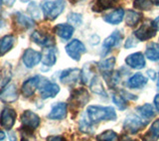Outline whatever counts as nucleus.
<instances>
[{
    "instance_id": "obj_1",
    "label": "nucleus",
    "mask_w": 159,
    "mask_h": 141,
    "mask_svg": "<svg viewBox=\"0 0 159 141\" xmlns=\"http://www.w3.org/2000/svg\"><path fill=\"white\" fill-rule=\"evenodd\" d=\"M88 117L93 123L107 120H116V113L111 107H101V105H89L87 109Z\"/></svg>"
},
{
    "instance_id": "obj_2",
    "label": "nucleus",
    "mask_w": 159,
    "mask_h": 141,
    "mask_svg": "<svg viewBox=\"0 0 159 141\" xmlns=\"http://www.w3.org/2000/svg\"><path fill=\"white\" fill-rule=\"evenodd\" d=\"M41 8L45 18L47 20H55L63 12L65 8V1L64 0L45 1L42 3Z\"/></svg>"
},
{
    "instance_id": "obj_3",
    "label": "nucleus",
    "mask_w": 159,
    "mask_h": 141,
    "mask_svg": "<svg viewBox=\"0 0 159 141\" xmlns=\"http://www.w3.org/2000/svg\"><path fill=\"white\" fill-rule=\"evenodd\" d=\"M147 123H148V120H146V119L143 120L135 114H130L125 118V120H124L123 128L128 133L135 134L145 127Z\"/></svg>"
},
{
    "instance_id": "obj_4",
    "label": "nucleus",
    "mask_w": 159,
    "mask_h": 141,
    "mask_svg": "<svg viewBox=\"0 0 159 141\" xmlns=\"http://www.w3.org/2000/svg\"><path fill=\"white\" fill-rule=\"evenodd\" d=\"M89 100V94L87 89H79L74 90L73 94L70 98V105L72 109H79L84 107Z\"/></svg>"
},
{
    "instance_id": "obj_5",
    "label": "nucleus",
    "mask_w": 159,
    "mask_h": 141,
    "mask_svg": "<svg viewBox=\"0 0 159 141\" xmlns=\"http://www.w3.org/2000/svg\"><path fill=\"white\" fill-rule=\"evenodd\" d=\"M157 31L158 30L154 26L153 22L146 21L134 32V36H135L139 41H146V40H149L155 36Z\"/></svg>"
},
{
    "instance_id": "obj_6",
    "label": "nucleus",
    "mask_w": 159,
    "mask_h": 141,
    "mask_svg": "<svg viewBox=\"0 0 159 141\" xmlns=\"http://www.w3.org/2000/svg\"><path fill=\"white\" fill-rule=\"evenodd\" d=\"M40 95L43 99L55 98L60 92V87L55 83L49 82L47 79L43 78L39 85Z\"/></svg>"
},
{
    "instance_id": "obj_7",
    "label": "nucleus",
    "mask_w": 159,
    "mask_h": 141,
    "mask_svg": "<svg viewBox=\"0 0 159 141\" xmlns=\"http://www.w3.org/2000/svg\"><path fill=\"white\" fill-rule=\"evenodd\" d=\"M86 51L87 49L84 47V45L77 39L73 40L66 46L67 54L70 56V58L75 60V61H80L82 55L86 53Z\"/></svg>"
},
{
    "instance_id": "obj_8",
    "label": "nucleus",
    "mask_w": 159,
    "mask_h": 141,
    "mask_svg": "<svg viewBox=\"0 0 159 141\" xmlns=\"http://www.w3.org/2000/svg\"><path fill=\"white\" fill-rule=\"evenodd\" d=\"M17 114L16 111L11 107H4L0 113V125L6 130H10L15 124Z\"/></svg>"
},
{
    "instance_id": "obj_9",
    "label": "nucleus",
    "mask_w": 159,
    "mask_h": 141,
    "mask_svg": "<svg viewBox=\"0 0 159 141\" xmlns=\"http://www.w3.org/2000/svg\"><path fill=\"white\" fill-rule=\"evenodd\" d=\"M41 60H42V54L38 51H35L34 49L31 48L25 50L22 57L24 66L28 69H32L35 66H37L41 62Z\"/></svg>"
},
{
    "instance_id": "obj_10",
    "label": "nucleus",
    "mask_w": 159,
    "mask_h": 141,
    "mask_svg": "<svg viewBox=\"0 0 159 141\" xmlns=\"http://www.w3.org/2000/svg\"><path fill=\"white\" fill-rule=\"evenodd\" d=\"M18 99L17 87L14 84H7L3 89H0V100L3 102L10 103L14 102Z\"/></svg>"
},
{
    "instance_id": "obj_11",
    "label": "nucleus",
    "mask_w": 159,
    "mask_h": 141,
    "mask_svg": "<svg viewBox=\"0 0 159 141\" xmlns=\"http://www.w3.org/2000/svg\"><path fill=\"white\" fill-rule=\"evenodd\" d=\"M42 79H43V77H41V75H35V77H32V78L28 79L27 80H25L22 84V89H21L22 93L25 98L32 97L35 93V90L39 88Z\"/></svg>"
},
{
    "instance_id": "obj_12",
    "label": "nucleus",
    "mask_w": 159,
    "mask_h": 141,
    "mask_svg": "<svg viewBox=\"0 0 159 141\" xmlns=\"http://www.w3.org/2000/svg\"><path fill=\"white\" fill-rule=\"evenodd\" d=\"M21 122L23 124V127L35 130L40 125L41 119L36 113L31 111V110H25L21 114Z\"/></svg>"
},
{
    "instance_id": "obj_13",
    "label": "nucleus",
    "mask_w": 159,
    "mask_h": 141,
    "mask_svg": "<svg viewBox=\"0 0 159 141\" xmlns=\"http://www.w3.org/2000/svg\"><path fill=\"white\" fill-rule=\"evenodd\" d=\"M122 34L119 32V31H114L111 35H109V36L104 40V42L102 44V56L104 55H107L108 52H111V50L116 47L117 45L119 44V42L122 40Z\"/></svg>"
},
{
    "instance_id": "obj_14",
    "label": "nucleus",
    "mask_w": 159,
    "mask_h": 141,
    "mask_svg": "<svg viewBox=\"0 0 159 141\" xmlns=\"http://www.w3.org/2000/svg\"><path fill=\"white\" fill-rule=\"evenodd\" d=\"M81 70L68 69L62 72L60 75V80L65 84H74L81 79Z\"/></svg>"
},
{
    "instance_id": "obj_15",
    "label": "nucleus",
    "mask_w": 159,
    "mask_h": 141,
    "mask_svg": "<svg viewBox=\"0 0 159 141\" xmlns=\"http://www.w3.org/2000/svg\"><path fill=\"white\" fill-rule=\"evenodd\" d=\"M31 40L41 47H52L54 45V38L51 35L45 34L39 31H34L31 34Z\"/></svg>"
},
{
    "instance_id": "obj_16",
    "label": "nucleus",
    "mask_w": 159,
    "mask_h": 141,
    "mask_svg": "<svg viewBox=\"0 0 159 141\" xmlns=\"http://www.w3.org/2000/svg\"><path fill=\"white\" fill-rule=\"evenodd\" d=\"M68 105L65 102H58L53 104L52 109L48 114V118L53 120H62L67 116Z\"/></svg>"
},
{
    "instance_id": "obj_17",
    "label": "nucleus",
    "mask_w": 159,
    "mask_h": 141,
    "mask_svg": "<svg viewBox=\"0 0 159 141\" xmlns=\"http://www.w3.org/2000/svg\"><path fill=\"white\" fill-rule=\"evenodd\" d=\"M114 64H116V59L114 58H108L102 61L98 64V70L103 75V78L106 79L107 82H108L109 79L111 78L113 73Z\"/></svg>"
},
{
    "instance_id": "obj_18",
    "label": "nucleus",
    "mask_w": 159,
    "mask_h": 141,
    "mask_svg": "<svg viewBox=\"0 0 159 141\" xmlns=\"http://www.w3.org/2000/svg\"><path fill=\"white\" fill-rule=\"evenodd\" d=\"M125 63L129 67L135 70H141L145 67V58L141 53H133L126 57Z\"/></svg>"
},
{
    "instance_id": "obj_19",
    "label": "nucleus",
    "mask_w": 159,
    "mask_h": 141,
    "mask_svg": "<svg viewBox=\"0 0 159 141\" xmlns=\"http://www.w3.org/2000/svg\"><path fill=\"white\" fill-rule=\"evenodd\" d=\"M42 63L44 66L51 68L57 62V51L53 47H47L42 54Z\"/></svg>"
},
{
    "instance_id": "obj_20",
    "label": "nucleus",
    "mask_w": 159,
    "mask_h": 141,
    "mask_svg": "<svg viewBox=\"0 0 159 141\" xmlns=\"http://www.w3.org/2000/svg\"><path fill=\"white\" fill-rule=\"evenodd\" d=\"M54 32L63 40H69L74 34V26L69 24H58L55 26Z\"/></svg>"
},
{
    "instance_id": "obj_21",
    "label": "nucleus",
    "mask_w": 159,
    "mask_h": 141,
    "mask_svg": "<svg viewBox=\"0 0 159 141\" xmlns=\"http://www.w3.org/2000/svg\"><path fill=\"white\" fill-rule=\"evenodd\" d=\"M14 20H15V23L17 24V26H19L22 29H30L35 25V22L32 19V17H28L26 15H24L22 12L15 13Z\"/></svg>"
},
{
    "instance_id": "obj_22",
    "label": "nucleus",
    "mask_w": 159,
    "mask_h": 141,
    "mask_svg": "<svg viewBox=\"0 0 159 141\" xmlns=\"http://www.w3.org/2000/svg\"><path fill=\"white\" fill-rule=\"evenodd\" d=\"M147 84V79L140 73H137L133 75L132 77L127 80V87L129 89H139L145 87Z\"/></svg>"
},
{
    "instance_id": "obj_23",
    "label": "nucleus",
    "mask_w": 159,
    "mask_h": 141,
    "mask_svg": "<svg viewBox=\"0 0 159 141\" xmlns=\"http://www.w3.org/2000/svg\"><path fill=\"white\" fill-rule=\"evenodd\" d=\"M16 42V37L14 35H6L0 39V56H3L9 52Z\"/></svg>"
},
{
    "instance_id": "obj_24",
    "label": "nucleus",
    "mask_w": 159,
    "mask_h": 141,
    "mask_svg": "<svg viewBox=\"0 0 159 141\" xmlns=\"http://www.w3.org/2000/svg\"><path fill=\"white\" fill-rule=\"evenodd\" d=\"M123 17H124V10L122 8H118L111 13L104 15L103 20L108 24L117 25L122 21Z\"/></svg>"
},
{
    "instance_id": "obj_25",
    "label": "nucleus",
    "mask_w": 159,
    "mask_h": 141,
    "mask_svg": "<svg viewBox=\"0 0 159 141\" xmlns=\"http://www.w3.org/2000/svg\"><path fill=\"white\" fill-rule=\"evenodd\" d=\"M96 66L93 63H88L84 66L82 72H81V80L84 84H89L92 79L94 77V72H96Z\"/></svg>"
},
{
    "instance_id": "obj_26",
    "label": "nucleus",
    "mask_w": 159,
    "mask_h": 141,
    "mask_svg": "<svg viewBox=\"0 0 159 141\" xmlns=\"http://www.w3.org/2000/svg\"><path fill=\"white\" fill-rule=\"evenodd\" d=\"M12 77L11 72V65L9 63H4L1 68H0V87H4L6 85Z\"/></svg>"
},
{
    "instance_id": "obj_27",
    "label": "nucleus",
    "mask_w": 159,
    "mask_h": 141,
    "mask_svg": "<svg viewBox=\"0 0 159 141\" xmlns=\"http://www.w3.org/2000/svg\"><path fill=\"white\" fill-rule=\"evenodd\" d=\"M89 89H91V90L93 93H97L98 95H102V97H103V98H107V93L103 89L102 80H99V78L97 75L92 79L91 83H89Z\"/></svg>"
},
{
    "instance_id": "obj_28",
    "label": "nucleus",
    "mask_w": 159,
    "mask_h": 141,
    "mask_svg": "<svg viewBox=\"0 0 159 141\" xmlns=\"http://www.w3.org/2000/svg\"><path fill=\"white\" fill-rule=\"evenodd\" d=\"M145 57L150 61H158L159 60V44L150 43L147 45L145 50Z\"/></svg>"
},
{
    "instance_id": "obj_29",
    "label": "nucleus",
    "mask_w": 159,
    "mask_h": 141,
    "mask_svg": "<svg viewBox=\"0 0 159 141\" xmlns=\"http://www.w3.org/2000/svg\"><path fill=\"white\" fill-rule=\"evenodd\" d=\"M117 0H96V2L93 5V10L97 12H101L103 10L113 7Z\"/></svg>"
},
{
    "instance_id": "obj_30",
    "label": "nucleus",
    "mask_w": 159,
    "mask_h": 141,
    "mask_svg": "<svg viewBox=\"0 0 159 141\" xmlns=\"http://www.w3.org/2000/svg\"><path fill=\"white\" fill-rule=\"evenodd\" d=\"M142 15L138 12L133 11V10H129L127 11L126 15H125V22L126 25L129 27H134L139 23V21L141 20Z\"/></svg>"
},
{
    "instance_id": "obj_31",
    "label": "nucleus",
    "mask_w": 159,
    "mask_h": 141,
    "mask_svg": "<svg viewBox=\"0 0 159 141\" xmlns=\"http://www.w3.org/2000/svg\"><path fill=\"white\" fill-rule=\"evenodd\" d=\"M136 110L140 113L141 116L146 120H149L155 115V111H154L153 107L149 103L143 104V105H141V107H138L136 108Z\"/></svg>"
},
{
    "instance_id": "obj_32",
    "label": "nucleus",
    "mask_w": 159,
    "mask_h": 141,
    "mask_svg": "<svg viewBox=\"0 0 159 141\" xmlns=\"http://www.w3.org/2000/svg\"><path fill=\"white\" fill-rule=\"evenodd\" d=\"M112 102L118 107V109L120 110H124L127 107V102L122 93H112Z\"/></svg>"
},
{
    "instance_id": "obj_33",
    "label": "nucleus",
    "mask_w": 159,
    "mask_h": 141,
    "mask_svg": "<svg viewBox=\"0 0 159 141\" xmlns=\"http://www.w3.org/2000/svg\"><path fill=\"white\" fill-rule=\"evenodd\" d=\"M145 138L148 140H156L159 138V119L152 123L148 132L145 134Z\"/></svg>"
},
{
    "instance_id": "obj_34",
    "label": "nucleus",
    "mask_w": 159,
    "mask_h": 141,
    "mask_svg": "<svg viewBox=\"0 0 159 141\" xmlns=\"http://www.w3.org/2000/svg\"><path fill=\"white\" fill-rule=\"evenodd\" d=\"M93 122L89 120V118L86 117L84 115L82 117V119L80 120V123H79V128L81 130L82 132L84 133H93Z\"/></svg>"
},
{
    "instance_id": "obj_35",
    "label": "nucleus",
    "mask_w": 159,
    "mask_h": 141,
    "mask_svg": "<svg viewBox=\"0 0 159 141\" xmlns=\"http://www.w3.org/2000/svg\"><path fill=\"white\" fill-rule=\"evenodd\" d=\"M133 6L139 10H150L153 6L151 0H134Z\"/></svg>"
},
{
    "instance_id": "obj_36",
    "label": "nucleus",
    "mask_w": 159,
    "mask_h": 141,
    "mask_svg": "<svg viewBox=\"0 0 159 141\" xmlns=\"http://www.w3.org/2000/svg\"><path fill=\"white\" fill-rule=\"evenodd\" d=\"M98 140H103V141H113V140H117L118 136L117 134L112 131V130H107V131L102 132V134H99L97 136Z\"/></svg>"
},
{
    "instance_id": "obj_37",
    "label": "nucleus",
    "mask_w": 159,
    "mask_h": 141,
    "mask_svg": "<svg viewBox=\"0 0 159 141\" xmlns=\"http://www.w3.org/2000/svg\"><path fill=\"white\" fill-rule=\"evenodd\" d=\"M28 12L30 16L34 19H39L41 17V10H40L39 6L36 2H31L28 6Z\"/></svg>"
},
{
    "instance_id": "obj_38",
    "label": "nucleus",
    "mask_w": 159,
    "mask_h": 141,
    "mask_svg": "<svg viewBox=\"0 0 159 141\" xmlns=\"http://www.w3.org/2000/svg\"><path fill=\"white\" fill-rule=\"evenodd\" d=\"M68 22L73 26H80L83 23L82 15L78 13H70L68 15Z\"/></svg>"
},
{
    "instance_id": "obj_39",
    "label": "nucleus",
    "mask_w": 159,
    "mask_h": 141,
    "mask_svg": "<svg viewBox=\"0 0 159 141\" xmlns=\"http://www.w3.org/2000/svg\"><path fill=\"white\" fill-rule=\"evenodd\" d=\"M139 40L135 37V36H131L127 39V41L124 44V47L126 49H129V48H132V47H135L137 43H138Z\"/></svg>"
},
{
    "instance_id": "obj_40",
    "label": "nucleus",
    "mask_w": 159,
    "mask_h": 141,
    "mask_svg": "<svg viewBox=\"0 0 159 141\" xmlns=\"http://www.w3.org/2000/svg\"><path fill=\"white\" fill-rule=\"evenodd\" d=\"M147 75H148V77L150 78L152 80H155L156 78H157V75H156L155 70H147Z\"/></svg>"
},
{
    "instance_id": "obj_41",
    "label": "nucleus",
    "mask_w": 159,
    "mask_h": 141,
    "mask_svg": "<svg viewBox=\"0 0 159 141\" xmlns=\"http://www.w3.org/2000/svg\"><path fill=\"white\" fill-rule=\"evenodd\" d=\"M154 105H155L156 109L159 111V93L154 98Z\"/></svg>"
},
{
    "instance_id": "obj_42",
    "label": "nucleus",
    "mask_w": 159,
    "mask_h": 141,
    "mask_svg": "<svg viewBox=\"0 0 159 141\" xmlns=\"http://www.w3.org/2000/svg\"><path fill=\"white\" fill-rule=\"evenodd\" d=\"M4 1H5V4H6L7 6L11 7L12 5L15 3V1H16V0H4Z\"/></svg>"
},
{
    "instance_id": "obj_43",
    "label": "nucleus",
    "mask_w": 159,
    "mask_h": 141,
    "mask_svg": "<svg viewBox=\"0 0 159 141\" xmlns=\"http://www.w3.org/2000/svg\"><path fill=\"white\" fill-rule=\"evenodd\" d=\"M153 24H154V26L156 27V29L159 30V16H158L155 20H154V21H153Z\"/></svg>"
},
{
    "instance_id": "obj_44",
    "label": "nucleus",
    "mask_w": 159,
    "mask_h": 141,
    "mask_svg": "<svg viewBox=\"0 0 159 141\" xmlns=\"http://www.w3.org/2000/svg\"><path fill=\"white\" fill-rule=\"evenodd\" d=\"M47 139L48 140H63L62 137H59V136H56V137H48Z\"/></svg>"
},
{
    "instance_id": "obj_45",
    "label": "nucleus",
    "mask_w": 159,
    "mask_h": 141,
    "mask_svg": "<svg viewBox=\"0 0 159 141\" xmlns=\"http://www.w3.org/2000/svg\"><path fill=\"white\" fill-rule=\"evenodd\" d=\"M5 136H6V135H5V133L3 131H0V140H3L5 138Z\"/></svg>"
},
{
    "instance_id": "obj_46",
    "label": "nucleus",
    "mask_w": 159,
    "mask_h": 141,
    "mask_svg": "<svg viewBox=\"0 0 159 141\" xmlns=\"http://www.w3.org/2000/svg\"><path fill=\"white\" fill-rule=\"evenodd\" d=\"M4 26V20L2 19L1 15H0V27H3Z\"/></svg>"
},
{
    "instance_id": "obj_47",
    "label": "nucleus",
    "mask_w": 159,
    "mask_h": 141,
    "mask_svg": "<svg viewBox=\"0 0 159 141\" xmlns=\"http://www.w3.org/2000/svg\"><path fill=\"white\" fill-rule=\"evenodd\" d=\"M152 2L155 5H157V6H159V0H152Z\"/></svg>"
},
{
    "instance_id": "obj_48",
    "label": "nucleus",
    "mask_w": 159,
    "mask_h": 141,
    "mask_svg": "<svg viewBox=\"0 0 159 141\" xmlns=\"http://www.w3.org/2000/svg\"><path fill=\"white\" fill-rule=\"evenodd\" d=\"M157 87H159V75H158V79H157Z\"/></svg>"
},
{
    "instance_id": "obj_49",
    "label": "nucleus",
    "mask_w": 159,
    "mask_h": 141,
    "mask_svg": "<svg viewBox=\"0 0 159 141\" xmlns=\"http://www.w3.org/2000/svg\"><path fill=\"white\" fill-rule=\"evenodd\" d=\"M20 1H21V2H28L29 0H20Z\"/></svg>"
},
{
    "instance_id": "obj_50",
    "label": "nucleus",
    "mask_w": 159,
    "mask_h": 141,
    "mask_svg": "<svg viewBox=\"0 0 159 141\" xmlns=\"http://www.w3.org/2000/svg\"><path fill=\"white\" fill-rule=\"evenodd\" d=\"M2 3H3V1L2 0H0V8H1V6H2Z\"/></svg>"
},
{
    "instance_id": "obj_51",
    "label": "nucleus",
    "mask_w": 159,
    "mask_h": 141,
    "mask_svg": "<svg viewBox=\"0 0 159 141\" xmlns=\"http://www.w3.org/2000/svg\"><path fill=\"white\" fill-rule=\"evenodd\" d=\"M71 1H73V2H74V1H78V0H71Z\"/></svg>"
}]
</instances>
